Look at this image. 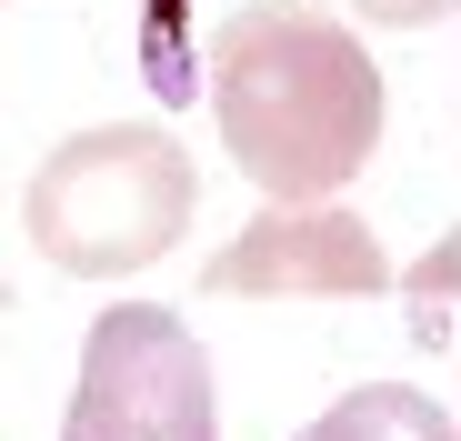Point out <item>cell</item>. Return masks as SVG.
<instances>
[{
    "mask_svg": "<svg viewBox=\"0 0 461 441\" xmlns=\"http://www.w3.org/2000/svg\"><path fill=\"white\" fill-rule=\"evenodd\" d=\"M221 151L261 181V201H331L381 151V70L351 21L312 0H241L201 60Z\"/></svg>",
    "mask_w": 461,
    "mask_h": 441,
    "instance_id": "obj_1",
    "label": "cell"
},
{
    "mask_svg": "<svg viewBox=\"0 0 461 441\" xmlns=\"http://www.w3.org/2000/svg\"><path fill=\"white\" fill-rule=\"evenodd\" d=\"M191 211H201L191 151L161 121H111V130H70L31 171L21 241L70 281H121V271H150L161 251H181Z\"/></svg>",
    "mask_w": 461,
    "mask_h": 441,
    "instance_id": "obj_2",
    "label": "cell"
},
{
    "mask_svg": "<svg viewBox=\"0 0 461 441\" xmlns=\"http://www.w3.org/2000/svg\"><path fill=\"white\" fill-rule=\"evenodd\" d=\"M60 441H221L201 331L161 302H111L81 341V392Z\"/></svg>",
    "mask_w": 461,
    "mask_h": 441,
    "instance_id": "obj_3",
    "label": "cell"
},
{
    "mask_svg": "<svg viewBox=\"0 0 461 441\" xmlns=\"http://www.w3.org/2000/svg\"><path fill=\"white\" fill-rule=\"evenodd\" d=\"M201 291L211 302H371L392 291V251L341 201H271L230 231V251H211Z\"/></svg>",
    "mask_w": 461,
    "mask_h": 441,
    "instance_id": "obj_4",
    "label": "cell"
},
{
    "mask_svg": "<svg viewBox=\"0 0 461 441\" xmlns=\"http://www.w3.org/2000/svg\"><path fill=\"white\" fill-rule=\"evenodd\" d=\"M291 441H461V421L431 411V392H411V382H351L321 421H301Z\"/></svg>",
    "mask_w": 461,
    "mask_h": 441,
    "instance_id": "obj_5",
    "label": "cell"
},
{
    "mask_svg": "<svg viewBox=\"0 0 461 441\" xmlns=\"http://www.w3.org/2000/svg\"><path fill=\"white\" fill-rule=\"evenodd\" d=\"M451 281H461V231H441L431 251H421V271H411V331L402 341H451V321H461V302H451Z\"/></svg>",
    "mask_w": 461,
    "mask_h": 441,
    "instance_id": "obj_6",
    "label": "cell"
},
{
    "mask_svg": "<svg viewBox=\"0 0 461 441\" xmlns=\"http://www.w3.org/2000/svg\"><path fill=\"white\" fill-rule=\"evenodd\" d=\"M181 21H191V0H150V11H140V70H150V91H161V101H191Z\"/></svg>",
    "mask_w": 461,
    "mask_h": 441,
    "instance_id": "obj_7",
    "label": "cell"
},
{
    "mask_svg": "<svg viewBox=\"0 0 461 441\" xmlns=\"http://www.w3.org/2000/svg\"><path fill=\"white\" fill-rule=\"evenodd\" d=\"M361 21H381V31H421V21H441V11H461V0H351Z\"/></svg>",
    "mask_w": 461,
    "mask_h": 441,
    "instance_id": "obj_8",
    "label": "cell"
},
{
    "mask_svg": "<svg viewBox=\"0 0 461 441\" xmlns=\"http://www.w3.org/2000/svg\"><path fill=\"white\" fill-rule=\"evenodd\" d=\"M451 351H461V321H451ZM451 421H461V411H451Z\"/></svg>",
    "mask_w": 461,
    "mask_h": 441,
    "instance_id": "obj_9",
    "label": "cell"
}]
</instances>
